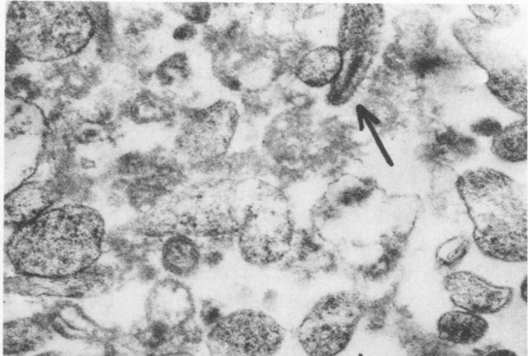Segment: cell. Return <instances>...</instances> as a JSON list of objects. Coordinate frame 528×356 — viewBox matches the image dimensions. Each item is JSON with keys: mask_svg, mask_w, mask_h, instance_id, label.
I'll return each mask as SVG.
<instances>
[{"mask_svg": "<svg viewBox=\"0 0 528 356\" xmlns=\"http://www.w3.org/2000/svg\"><path fill=\"white\" fill-rule=\"evenodd\" d=\"M154 356H194L188 350L175 349L159 353Z\"/></svg>", "mask_w": 528, "mask_h": 356, "instance_id": "cell-19", "label": "cell"}, {"mask_svg": "<svg viewBox=\"0 0 528 356\" xmlns=\"http://www.w3.org/2000/svg\"><path fill=\"white\" fill-rule=\"evenodd\" d=\"M284 339L283 328L271 316L241 309L209 326L206 346L210 356H275Z\"/></svg>", "mask_w": 528, "mask_h": 356, "instance_id": "cell-4", "label": "cell"}, {"mask_svg": "<svg viewBox=\"0 0 528 356\" xmlns=\"http://www.w3.org/2000/svg\"><path fill=\"white\" fill-rule=\"evenodd\" d=\"M473 128L475 132L485 136H497L502 131L498 122L489 120L477 122Z\"/></svg>", "mask_w": 528, "mask_h": 356, "instance_id": "cell-16", "label": "cell"}, {"mask_svg": "<svg viewBox=\"0 0 528 356\" xmlns=\"http://www.w3.org/2000/svg\"><path fill=\"white\" fill-rule=\"evenodd\" d=\"M470 246L469 239L463 235L451 236L441 243L436 248L435 259L442 267L452 268L458 264L467 254Z\"/></svg>", "mask_w": 528, "mask_h": 356, "instance_id": "cell-14", "label": "cell"}, {"mask_svg": "<svg viewBox=\"0 0 528 356\" xmlns=\"http://www.w3.org/2000/svg\"><path fill=\"white\" fill-rule=\"evenodd\" d=\"M146 323L177 336L194 313L193 297L180 280L170 277L158 282L146 302Z\"/></svg>", "mask_w": 528, "mask_h": 356, "instance_id": "cell-6", "label": "cell"}, {"mask_svg": "<svg viewBox=\"0 0 528 356\" xmlns=\"http://www.w3.org/2000/svg\"><path fill=\"white\" fill-rule=\"evenodd\" d=\"M488 329V323L481 315L461 309L448 311L437 321L439 339L451 345L477 343L486 336Z\"/></svg>", "mask_w": 528, "mask_h": 356, "instance_id": "cell-10", "label": "cell"}, {"mask_svg": "<svg viewBox=\"0 0 528 356\" xmlns=\"http://www.w3.org/2000/svg\"><path fill=\"white\" fill-rule=\"evenodd\" d=\"M472 356H518V355L509 349L493 347L475 352Z\"/></svg>", "mask_w": 528, "mask_h": 356, "instance_id": "cell-18", "label": "cell"}, {"mask_svg": "<svg viewBox=\"0 0 528 356\" xmlns=\"http://www.w3.org/2000/svg\"><path fill=\"white\" fill-rule=\"evenodd\" d=\"M197 33L193 24L187 22L177 26L173 32V38L179 41H186L195 37Z\"/></svg>", "mask_w": 528, "mask_h": 356, "instance_id": "cell-17", "label": "cell"}, {"mask_svg": "<svg viewBox=\"0 0 528 356\" xmlns=\"http://www.w3.org/2000/svg\"><path fill=\"white\" fill-rule=\"evenodd\" d=\"M104 233V222L97 211L81 204L63 205L20 225L8 242L7 252L24 275L67 278L97 259Z\"/></svg>", "mask_w": 528, "mask_h": 356, "instance_id": "cell-1", "label": "cell"}, {"mask_svg": "<svg viewBox=\"0 0 528 356\" xmlns=\"http://www.w3.org/2000/svg\"><path fill=\"white\" fill-rule=\"evenodd\" d=\"M343 62L342 49L324 46L306 49L301 57L294 73L304 83L321 86L333 83Z\"/></svg>", "mask_w": 528, "mask_h": 356, "instance_id": "cell-11", "label": "cell"}, {"mask_svg": "<svg viewBox=\"0 0 528 356\" xmlns=\"http://www.w3.org/2000/svg\"><path fill=\"white\" fill-rule=\"evenodd\" d=\"M47 188L36 182L24 183L10 192L5 200V216L19 226L47 210L51 204Z\"/></svg>", "mask_w": 528, "mask_h": 356, "instance_id": "cell-12", "label": "cell"}, {"mask_svg": "<svg viewBox=\"0 0 528 356\" xmlns=\"http://www.w3.org/2000/svg\"><path fill=\"white\" fill-rule=\"evenodd\" d=\"M493 151L500 159L517 162L527 159V134L519 131L500 132L495 138Z\"/></svg>", "mask_w": 528, "mask_h": 356, "instance_id": "cell-13", "label": "cell"}, {"mask_svg": "<svg viewBox=\"0 0 528 356\" xmlns=\"http://www.w3.org/2000/svg\"><path fill=\"white\" fill-rule=\"evenodd\" d=\"M358 295L339 293L320 299L297 330L298 341L308 356H337L349 346L367 312Z\"/></svg>", "mask_w": 528, "mask_h": 356, "instance_id": "cell-3", "label": "cell"}, {"mask_svg": "<svg viewBox=\"0 0 528 356\" xmlns=\"http://www.w3.org/2000/svg\"><path fill=\"white\" fill-rule=\"evenodd\" d=\"M457 191L483 254L505 261L527 259V196L520 184L499 171L478 169L458 177Z\"/></svg>", "mask_w": 528, "mask_h": 356, "instance_id": "cell-2", "label": "cell"}, {"mask_svg": "<svg viewBox=\"0 0 528 356\" xmlns=\"http://www.w3.org/2000/svg\"><path fill=\"white\" fill-rule=\"evenodd\" d=\"M36 356H61V355H59L56 352L48 351V352L41 353L37 355Z\"/></svg>", "mask_w": 528, "mask_h": 356, "instance_id": "cell-21", "label": "cell"}, {"mask_svg": "<svg viewBox=\"0 0 528 356\" xmlns=\"http://www.w3.org/2000/svg\"><path fill=\"white\" fill-rule=\"evenodd\" d=\"M54 333L47 314H37L6 322L3 350L8 355L34 351L47 343Z\"/></svg>", "mask_w": 528, "mask_h": 356, "instance_id": "cell-8", "label": "cell"}, {"mask_svg": "<svg viewBox=\"0 0 528 356\" xmlns=\"http://www.w3.org/2000/svg\"><path fill=\"white\" fill-rule=\"evenodd\" d=\"M444 286L456 307L479 315L499 312L513 298L512 288L495 284L470 271L449 273L445 277Z\"/></svg>", "mask_w": 528, "mask_h": 356, "instance_id": "cell-5", "label": "cell"}, {"mask_svg": "<svg viewBox=\"0 0 528 356\" xmlns=\"http://www.w3.org/2000/svg\"><path fill=\"white\" fill-rule=\"evenodd\" d=\"M520 296L522 300L527 303V277L524 279L520 286Z\"/></svg>", "mask_w": 528, "mask_h": 356, "instance_id": "cell-20", "label": "cell"}, {"mask_svg": "<svg viewBox=\"0 0 528 356\" xmlns=\"http://www.w3.org/2000/svg\"><path fill=\"white\" fill-rule=\"evenodd\" d=\"M47 315L54 333L70 340L104 345L113 330L99 324L72 302L58 303Z\"/></svg>", "mask_w": 528, "mask_h": 356, "instance_id": "cell-7", "label": "cell"}, {"mask_svg": "<svg viewBox=\"0 0 528 356\" xmlns=\"http://www.w3.org/2000/svg\"><path fill=\"white\" fill-rule=\"evenodd\" d=\"M203 255L198 243L190 236L175 234L168 236L160 249L163 269L170 277L186 279L196 273Z\"/></svg>", "mask_w": 528, "mask_h": 356, "instance_id": "cell-9", "label": "cell"}, {"mask_svg": "<svg viewBox=\"0 0 528 356\" xmlns=\"http://www.w3.org/2000/svg\"><path fill=\"white\" fill-rule=\"evenodd\" d=\"M181 11L192 24L207 22L211 16V6L208 3H186L181 6Z\"/></svg>", "mask_w": 528, "mask_h": 356, "instance_id": "cell-15", "label": "cell"}]
</instances>
